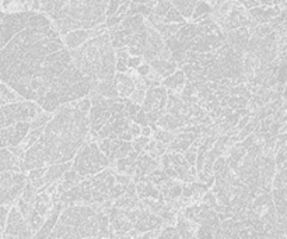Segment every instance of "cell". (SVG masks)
<instances>
[{
	"instance_id": "1",
	"label": "cell",
	"mask_w": 287,
	"mask_h": 239,
	"mask_svg": "<svg viewBox=\"0 0 287 239\" xmlns=\"http://www.w3.org/2000/svg\"><path fill=\"white\" fill-rule=\"evenodd\" d=\"M0 81L46 112L90 94L63 36L43 13H34L27 27L0 49Z\"/></svg>"
},
{
	"instance_id": "2",
	"label": "cell",
	"mask_w": 287,
	"mask_h": 239,
	"mask_svg": "<svg viewBox=\"0 0 287 239\" xmlns=\"http://www.w3.org/2000/svg\"><path fill=\"white\" fill-rule=\"evenodd\" d=\"M76 101L60 105L48 123L43 126L41 137L35 143L41 147L45 165L72 161L86 141L90 130V119L76 108Z\"/></svg>"
},
{
	"instance_id": "3",
	"label": "cell",
	"mask_w": 287,
	"mask_h": 239,
	"mask_svg": "<svg viewBox=\"0 0 287 239\" xmlns=\"http://www.w3.org/2000/svg\"><path fill=\"white\" fill-rule=\"evenodd\" d=\"M109 0H34L31 11L43 13L60 35L73 29H91L107 20Z\"/></svg>"
},
{
	"instance_id": "4",
	"label": "cell",
	"mask_w": 287,
	"mask_h": 239,
	"mask_svg": "<svg viewBox=\"0 0 287 239\" xmlns=\"http://www.w3.org/2000/svg\"><path fill=\"white\" fill-rule=\"evenodd\" d=\"M70 55L79 72L88 81L90 91L100 81L114 79L116 58L108 29L90 38L79 48L72 49Z\"/></svg>"
},
{
	"instance_id": "5",
	"label": "cell",
	"mask_w": 287,
	"mask_h": 239,
	"mask_svg": "<svg viewBox=\"0 0 287 239\" xmlns=\"http://www.w3.org/2000/svg\"><path fill=\"white\" fill-rule=\"evenodd\" d=\"M100 204H73L65 207L49 238H104L98 218Z\"/></svg>"
},
{
	"instance_id": "6",
	"label": "cell",
	"mask_w": 287,
	"mask_h": 239,
	"mask_svg": "<svg viewBox=\"0 0 287 239\" xmlns=\"http://www.w3.org/2000/svg\"><path fill=\"white\" fill-rule=\"evenodd\" d=\"M109 167V159L98 148L95 141H84L76 152V158L72 161V169L81 176H91Z\"/></svg>"
},
{
	"instance_id": "7",
	"label": "cell",
	"mask_w": 287,
	"mask_h": 239,
	"mask_svg": "<svg viewBox=\"0 0 287 239\" xmlns=\"http://www.w3.org/2000/svg\"><path fill=\"white\" fill-rule=\"evenodd\" d=\"M43 109L32 101H20L0 107V129L8 127L18 122H31Z\"/></svg>"
},
{
	"instance_id": "8",
	"label": "cell",
	"mask_w": 287,
	"mask_h": 239,
	"mask_svg": "<svg viewBox=\"0 0 287 239\" xmlns=\"http://www.w3.org/2000/svg\"><path fill=\"white\" fill-rule=\"evenodd\" d=\"M28 182L27 175L17 171L0 172V206L11 204L20 197L25 183Z\"/></svg>"
},
{
	"instance_id": "9",
	"label": "cell",
	"mask_w": 287,
	"mask_h": 239,
	"mask_svg": "<svg viewBox=\"0 0 287 239\" xmlns=\"http://www.w3.org/2000/svg\"><path fill=\"white\" fill-rule=\"evenodd\" d=\"M34 11H0V49L7 44L13 36L27 27Z\"/></svg>"
},
{
	"instance_id": "10",
	"label": "cell",
	"mask_w": 287,
	"mask_h": 239,
	"mask_svg": "<svg viewBox=\"0 0 287 239\" xmlns=\"http://www.w3.org/2000/svg\"><path fill=\"white\" fill-rule=\"evenodd\" d=\"M3 238H32L34 232L29 228L28 223L22 217L17 206L11 207L8 211L6 227L3 230Z\"/></svg>"
},
{
	"instance_id": "11",
	"label": "cell",
	"mask_w": 287,
	"mask_h": 239,
	"mask_svg": "<svg viewBox=\"0 0 287 239\" xmlns=\"http://www.w3.org/2000/svg\"><path fill=\"white\" fill-rule=\"evenodd\" d=\"M165 104H167V88L163 86H157V87H149L146 90V97L143 101L144 112H150V111H160L167 114L165 109Z\"/></svg>"
},
{
	"instance_id": "12",
	"label": "cell",
	"mask_w": 287,
	"mask_h": 239,
	"mask_svg": "<svg viewBox=\"0 0 287 239\" xmlns=\"http://www.w3.org/2000/svg\"><path fill=\"white\" fill-rule=\"evenodd\" d=\"M107 29L108 28H105L104 24L100 25V27H97V28L91 29H73V31H69L66 35H63V41H65V45L67 46V49L72 51V49L79 48L80 45L84 44L90 38L98 35V34L107 31Z\"/></svg>"
},
{
	"instance_id": "13",
	"label": "cell",
	"mask_w": 287,
	"mask_h": 239,
	"mask_svg": "<svg viewBox=\"0 0 287 239\" xmlns=\"http://www.w3.org/2000/svg\"><path fill=\"white\" fill-rule=\"evenodd\" d=\"M133 228L140 234L150 230H160L163 228V220L158 214H154L147 207H144L143 210L140 211L136 221L133 223Z\"/></svg>"
},
{
	"instance_id": "14",
	"label": "cell",
	"mask_w": 287,
	"mask_h": 239,
	"mask_svg": "<svg viewBox=\"0 0 287 239\" xmlns=\"http://www.w3.org/2000/svg\"><path fill=\"white\" fill-rule=\"evenodd\" d=\"M63 209H65V204L62 203L60 200L53 202V204H52V209H50V211H49V214L46 216V220L43 221L42 227L36 231V234H34V237L38 239L49 238L50 231L53 230V227H55V224L57 223L59 216H60V213H62Z\"/></svg>"
},
{
	"instance_id": "15",
	"label": "cell",
	"mask_w": 287,
	"mask_h": 239,
	"mask_svg": "<svg viewBox=\"0 0 287 239\" xmlns=\"http://www.w3.org/2000/svg\"><path fill=\"white\" fill-rule=\"evenodd\" d=\"M4 171H17V172H27L24 168L22 158L17 157L6 147H0V172Z\"/></svg>"
},
{
	"instance_id": "16",
	"label": "cell",
	"mask_w": 287,
	"mask_h": 239,
	"mask_svg": "<svg viewBox=\"0 0 287 239\" xmlns=\"http://www.w3.org/2000/svg\"><path fill=\"white\" fill-rule=\"evenodd\" d=\"M72 168V161H67L63 164H53V165H46L45 172H43V186L50 185L53 182H57L62 179V176L66 171Z\"/></svg>"
},
{
	"instance_id": "17",
	"label": "cell",
	"mask_w": 287,
	"mask_h": 239,
	"mask_svg": "<svg viewBox=\"0 0 287 239\" xmlns=\"http://www.w3.org/2000/svg\"><path fill=\"white\" fill-rule=\"evenodd\" d=\"M130 151H132V141L115 138V140H111L108 159H109V162H112V161H116L122 157H126Z\"/></svg>"
},
{
	"instance_id": "18",
	"label": "cell",
	"mask_w": 287,
	"mask_h": 239,
	"mask_svg": "<svg viewBox=\"0 0 287 239\" xmlns=\"http://www.w3.org/2000/svg\"><path fill=\"white\" fill-rule=\"evenodd\" d=\"M114 80L116 81V88L118 94L122 98H129L130 94L135 91V81L130 77L128 73L116 72L114 76Z\"/></svg>"
},
{
	"instance_id": "19",
	"label": "cell",
	"mask_w": 287,
	"mask_h": 239,
	"mask_svg": "<svg viewBox=\"0 0 287 239\" xmlns=\"http://www.w3.org/2000/svg\"><path fill=\"white\" fill-rule=\"evenodd\" d=\"M136 193L137 197L142 200V199H154V200H160V202H164L163 196L150 181H140L136 183Z\"/></svg>"
},
{
	"instance_id": "20",
	"label": "cell",
	"mask_w": 287,
	"mask_h": 239,
	"mask_svg": "<svg viewBox=\"0 0 287 239\" xmlns=\"http://www.w3.org/2000/svg\"><path fill=\"white\" fill-rule=\"evenodd\" d=\"M158 127L165 129L168 131H175L178 130L180 127L185 126V118L181 115H171V114H164L156 123Z\"/></svg>"
},
{
	"instance_id": "21",
	"label": "cell",
	"mask_w": 287,
	"mask_h": 239,
	"mask_svg": "<svg viewBox=\"0 0 287 239\" xmlns=\"http://www.w3.org/2000/svg\"><path fill=\"white\" fill-rule=\"evenodd\" d=\"M149 65H150L151 69L156 70L163 79L171 76L172 73L177 70V67H178L177 62H175L174 59H154V60H151Z\"/></svg>"
},
{
	"instance_id": "22",
	"label": "cell",
	"mask_w": 287,
	"mask_h": 239,
	"mask_svg": "<svg viewBox=\"0 0 287 239\" xmlns=\"http://www.w3.org/2000/svg\"><path fill=\"white\" fill-rule=\"evenodd\" d=\"M185 83H187V76H185V73L182 72V70H175L171 76H168V77L163 79L161 86L167 88V90H174L175 93L180 94L181 91H182V88H184V86H185Z\"/></svg>"
},
{
	"instance_id": "23",
	"label": "cell",
	"mask_w": 287,
	"mask_h": 239,
	"mask_svg": "<svg viewBox=\"0 0 287 239\" xmlns=\"http://www.w3.org/2000/svg\"><path fill=\"white\" fill-rule=\"evenodd\" d=\"M199 225L192 223L191 220H188L184 213H178V217H177V231L180 234V238H194L195 231L198 230Z\"/></svg>"
},
{
	"instance_id": "24",
	"label": "cell",
	"mask_w": 287,
	"mask_h": 239,
	"mask_svg": "<svg viewBox=\"0 0 287 239\" xmlns=\"http://www.w3.org/2000/svg\"><path fill=\"white\" fill-rule=\"evenodd\" d=\"M98 94L105 97V98H118L119 94H118V88H116V81L114 79L111 80H104V81H100L94 90L90 91V94Z\"/></svg>"
},
{
	"instance_id": "25",
	"label": "cell",
	"mask_w": 287,
	"mask_h": 239,
	"mask_svg": "<svg viewBox=\"0 0 287 239\" xmlns=\"http://www.w3.org/2000/svg\"><path fill=\"white\" fill-rule=\"evenodd\" d=\"M52 196L49 193H46L45 190L38 192L35 196V200H34V209H35L43 218H46V216L49 214L50 209H52Z\"/></svg>"
},
{
	"instance_id": "26",
	"label": "cell",
	"mask_w": 287,
	"mask_h": 239,
	"mask_svg": "<svg viewBox=\"0 0 287 239\" xmlns=\"http://www.w3.org/2000/svg\"><path fill=\"white\" fill-rule=\"evenodd\" d=\"M212 11H213V8H212V6L209 4L206 0H199L198 4H196V7H195L194 13L191 15V21L192 22L201 21L202 18L209 17V15L212 14Z\"/></svg>"
},
{
	"instance_id": "27",
	"label": "cell",
	"mask_w": 287,
	"mask_h": 239,
	"mask_svg": "<svg viewBox=\"0 0 287 239\" xmlns=\"http://www.w3.org/2000/svg\"><path fill=\"white\" fill-rule=\"evenodd\" d=\"M45 168H46V165L29 169V174L27 175V179H28L29 183L35 189H38V190L43 186V172H45Z\"/></svg>"
},
{
	"instance_id": "28",
	"label": "cell",
	"mask_w": 287,
	"mask_h": 239,
	"mask_svg": "<svg viewBox=\"0 0 287 239\" xmlns=\"http://www.w3.org/2000/svg\"><path fill=\"white\" fill-rule=\"evenodd\" d=\"M163 22H165V24H170V22H177V24H185L187 22V20L184 18V15L181 14L180 11H178V8L174 7L172 6L167 13H165V15L163 17Z\"/></svg>"
},
{
	"instance_id": "29",
	"label": "cell",
	"mask_w": 287,
	"mask_h": 239,
	"mask_svg": "<svg viewBox=\"0 0 287 239\" xmlns=\"http://www.w3.org/2000/svg\"><path fill=\"white\" fill-rule=\"evenodd\" d=\"M52 114L53 112H46V111H42L41 114H38V115L29 122V129H36V127H43L45 124L49 122L50 119H52Z\"/></svg>"
},
{
	"instance_id": "30",
	"label": "cell",
	"mask_w": 287,
	"mask_h": 239,
	"mask_svg": "<svg viewBox=\"0 0 287 239\" xmlns=\"http://www.w3.org/2000/svg\"><path fill=\"white\" fill-rule=\"evenodd\" d=\"M247 104H248V100L240 95H229V98H227V107L233 111L247 108Z\"/></svg>"
},
{
	"instance_id": "31",
	"label": "cell",
	"mask_w": 287,
	"mask_h": 239,
	"mask_svg": "<svg viewBox=\"0 0 287 239\" xmlns=\"http://www.w3.org/2000/svg\"><path fill=\"white\" fill-rule=\"evenodd\" d=\"M172 7V3L170 0H157L156 6L153 7V14L160 17L163 20V17L165 15V13Z\"/></svg>"
},
{
	"instance_id": "32",
	"label": "cell",
	"mask_w": 287,
	"mask_h": 239,
	"mask_svg": "<svg viewBox=\"0 0 287 239\" xmlns=\"http://www.w3.org/2000/svg\"><path fill=\"white\" fill-rule=\"evenodd\" d=\"M36 193H38V189H35L32 185H31V183H29V182H27L21 192V199L24 200V202H27V203L34 204Z\"/></svg>"
},
{
	"instance_id": "33",
	"label": "cell",
	"mask_w": 287,
	"mask_h": 239,
	"mask_svg": "<svg viewBox=\"0 0 287 239\" xmlns=\"http://www.w3.org/2000/svg\"><path fill=\"white\" fill-rule=\"evenodd\" d=\"M154 140L156 141H163V143H165V144L168 145L172 141V138H174V136H175V133L174 131H168L165 130V129H160V127H157L156 130H154Z\"/></svg>"
},
{
	"instance_id": "34",
	"label": "cell",
	"mask_w": 287,
	"mask_h": 239,
	"mask_svg": "<svg viewBox=\"0 0 287 239\" xmlns=\"http://www.w3.org/2000/svg\"><path fill=\"white\" fill-rule=\"evenodd\" d=\"M149 140H150V137H146V136H139V137H135L133 140H132V148L135 150L136 152H140L143 151L144 145L149 143Z\"/></svg>"
},
{
	"instance_id": "35",
	"label": "cell",
	"mask_w": 287,
	"mask_h": 239,
	"mask_svg": "<svg viewBox=\"0 0 287 239\" xmlns=\"http://www.w3.org/2000/svg\"><path fill=\"white\" fill-rule=\"evenodd\" d=\"M158 238H167V239H178L180 238V234L177 231L175 227H167V228H161L160 231V237Z\"/></svg>"
},
{
	"instance_id": "36",
	"label": "cell",
	"mask_w": 287,
	"mask_h": 239,
	"mask_svg": "<svg viewBox=\"0 0 287 239\" xmlns=\"http://www.w3.org/2000/svg\"><path fill=\"white\" fill-rule=\"evenodd\" d=\"M287 161V145H283L278 151L275 152V164H276V169H280L282 164Z\"/></svg>"
},
{
	"instance_id": "37",
	"label": "cell",
	"mask_w": 287,
	"mask_h": 239,
	"mask_svg": "<svg viewBox=\"0 0 287 239\" xmlns=\"http://www.w3.org/2000/svg\"><path fill=\"white\" fill-rule=\"evenodd\" d=\"M125 189H126V185H123V183H115L114 186L109 189V199H111V200H116L118 197H121V196L125 193Z\"/></svg>"
},
{
	"instance_id": "38",
	"label": "cell",
	"mask_w": 287,
	"mask_h": 239,
	"mask_svg": "<svg viewBox=\"0 0 287 239\" xmlns=\"http://www.w3.org/2000/svg\"><path fill=\"white\" fill-rule=\"evenodd\" d=\"M76 108L81 111V112H84V114H88L90 112V109H91V100H90V97L87 95V97H83V98H80L76 101Z\"/></svg>"
},
{
	"instance_id": "39",
	"label": "cell",
	"mask_w": 287,
	"mask_h": 239,
	"mask_svg": "<svg viewBox=\"0 0 287 239\" xmlns=\"http://www.w3.org/2000/svg\"><path fill=\"white\" fill-rule=\"evenodd\" d=\"M142 109L140 105H137L135 102H132L129 98H125V112H126V115L132 118L133 115H136L137 112Z\"/></svg>"
},
{
	"instance_id": "40",
	"label": "cell",
	"mask_w": 287,
	"mask_h": 239,
	"mask_svg": "<svg viewBox=\"0 0 287 239\" xmlns=\"http://www.w3.org/2000/svg\"><path fill=\"white\" fill-rule=\"evenodd\" d=\"M276 80L279 84H286L287 81V63H280L278 73H276Z\"/></svg>"
},
{
	"instance_id": "41",
	"label": "cell",
	"mask_w": 287,
	"mask_h": 239,
	"mask_svg": "<svg viewBox=\"0 0 287 239\" xmlns=\"http://www.w3.org/2000/svg\"><path fill=\"white\" fill-rule=\"evenodd\" d=\"M8 211H10V206L8 204H1L0 206V231H3L4 227H6Z\"/></svg>"
},
{
	"instance_id": "42",
	"label": "cell",
	"mask_w": 287,
	"mask_h": 239,
	"mask_svg": "<svg viewBox=\"0 0 287 239\" xmlns=\"http://www.w3.org/2000/svg\"><path fill=\"white\" fill-rule=\"evenodd\" d=\"M144 97H146V90H137V88H135V91L130 94L129 100L137 104V105H142L144 101Z\"/></svg>"
},
{
	"instance_id": "43",
	"label": "cell",
	"mask_w": 287,
	"mask_h": 239,
	"mask_svg": "<svg viewBox=\"0 0 287 239\" xmlns=\"http://www.w3.org/2000/svg\"><path fill=\"white\" fill-rule=\"evenodd\" d=\"M119 4H121V0H109V3H108V7H107V13L105 15L107 17H111V15H114L116 13V10L119 8Z\"/></svg>"
},
{
	"instance_id": "44",
	"label": "cell",
	"mask_w": 287,
	"mask_h": 239,
	"mask_svg": "<svg viewBox=\"0 0 287 239\" xmlns=\"http://www.w3.org/2000/svg\"><path fill=\"white\" fill-rule=\"evenodd\" d=\"M144 60L142 56H129L128 58V60H126V66L129 67V69H132V70H135L137 66L140 65V63H143Z\"/></svg>"
},
{
	"instance_id": "45",
	"label": "cell",
	"mask_w": 287,
	"mask_h": 239,
	"mask_svg": "<svg viewBox=\"0 0 287 239\" xmlns=\"http://www.w3.org/2000/svg\"><path fill=\"white\" fill-rule=\"evenodd\" d=\"M135 70H136L139 76H142V77H146V76H147V74L150 73L151 66L149 65L147 62H143V63H140V65L137 66Z\"/></svg>"
},
{
	"instance_id": "46",
	"label": "cell",
	"mask_w": 287,
	"mask_h": 239,
	"mask_svg": "<svg viewBox=\"0 0 287 239\" xmlns=\"http://www.w3.org/2000/svg\"><path fill=\"white\" fill-rule=\"evenodd\" d=\"M97 144H98V148H100L101 151L104 152V154H105V155L108 157V154H109V145H111V140H109L108 137L100 138Z\"/></svg>"
},
{
	"instance_id": "47",
	"label": "cell",
	"mask_w": 287,
	"mask_h": 239,
	"mask_svg": "<svg viewBox=\"0 0 287 239\" xmlns=\"http://www.w3.org/2000/svg\"><path fill=\"white\" fill-rule=\"evenodd\" d=\"M240 4H243L247 10H250V8L254 7H259V3L258 0H237Z\"/></svg>"
},
{
	"instance_id": "48",
	"label": "cell",
	"mask_w": 287,
	"mask_h": 239,
	"mask_svg": "<svg viewBox=\"0 0 287 239\" xmlns=\"http://www.w3.org/2000/svg\"><path fill=\"white\" fill-rule=\"evenodd\" d=\"M129 131H130V134H132V137L133 138L139 137V136H142V126L133 122V123L130 124Z\"/></svg>"
},
{
	"instance_id": "49",
	"label": "cell",
	"mask_w": 287,
	"mask_h": 239,
	"mask_svg": "<svg viewBox=\"0 0 287 239\" xmlns=\"http://www.w3.org/2000/svg\"><path fill=\"white\" fill-rule=\"evenodd\" d=\"M184 155H185V158L189 162V165H195L196 164V152L187 150V151L184 152Z\"/></svg>"
},
{
	"instance_id": "50",
	"label": "cell",
	"mask_w": 287,
	"mask_h": 239,
	"mask_svg": "<svg viewBox=\"0 0 287 239\" xmlns=\"http://www.w3.org/2000/svg\"><path fill=\"white\" fill-rule=\"evenodd\" d=\"M128 66H126V62H122V60H116L115 63V70L119 73H126L128 72Z\"/></svg>"
},
{
	"instance_id": "51",
	"label": "cell",
	"mask_w": 287,
	"mask_h": 239,
	"mask_svg": "<svg viewBox=\"0 0 287 239\" xmlns=\"http://www.w3.org/2000/svg\"><path fill=\"white\" fill-rule=\"evenodd\" d=\"M151 127L149 124H146V126H142V136H146V137H150L151 136Z\"/></svg>"
},
{
	"instance_id": "52",
	"label": "cell",
	"mask_w": 287,
	"mask_h": 239,
	"mask_svg": "<svg viewBox=\"0 0 287 239\" xmlns=\"http://www.w3.org/2000/svg\"><path fill=\"white\" fill-rule=\"evenodd\" d=\"M11 3H13V0H1V6L4 10H8V7L11 6Z\"/></svg>"
},
{
	"instance_id": "53",
	"label": "cell",
	"mask_w": 287,
	"mask_h": 239,
	"mask_svg": "<svg viewBox=\"0 0 287 239\" xmlns=\"http://www.w3.org/2000/svg\"><path fill=\"white\" fill-rule=\"evenodd\" d=\"M206 1H208L209 4H210V6H212V8H213V6H215V4H216V1H217V0H206Z\"/></svg>"
},
{
	"instance_id": "54",
	"label": "cell",
	"mask_w": 287,
	"mask_h": 239,
	"mask_svg": "<svg viewBox=\"0 0 287 239\" xmlns=\"http://www.w3.org/2000/svg\"><path fill=\"white\" fill-rule=\"evenodd\" d=\"M0 237H1V234H0Z\"/></svg>"
},
{
	"instance_id": "55",
	"label": "cell",
	"mask_w": 287,
	"mask_h": 239,
	"mask_svg": "<svg viewBox=\"0 0 287 239\" xmlns=\"http://www.w3.org/2000/svg\"><path fill=\"white\" fill-rule=\"evenodd\" d=\"M286 145H287V141H286Z\"/></svg>"
}]
</instances>
